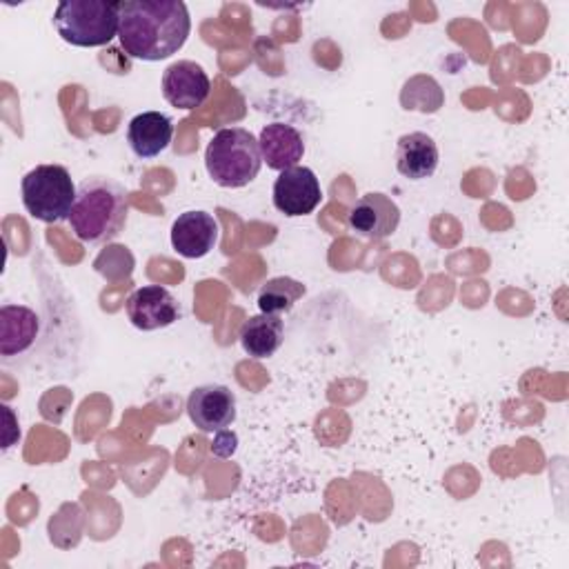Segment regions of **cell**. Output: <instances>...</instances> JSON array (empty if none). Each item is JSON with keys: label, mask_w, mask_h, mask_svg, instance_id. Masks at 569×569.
<instances>
[{"label": "cell", "mask_w": 569, "mask_h": 569, "mask_svg": "<svg viewBox=\"0 0 569 569\" xmlns=\"http://www.w3.org/2000/svg\"><path fill=\"white\" fill-rule=\"evenodd\" d=\"M209 178L224 189L247 187L262 167L258 138L242 127H227L213 133L204 149Z\"/></svg>", "instance_id": "3957f363"}, {"label": "cell", "mask_w": 569, "mask_h": 569, "mask_svg": "<svg viewBox=\"0 0 569 569\" xmlns=\"http://www.w3.org/2000/svg\"><path fill=\"white\" fill-rule=\"evenodd\" d=\"M271 196H273V207L280 213L289 218H298V216L311 213L320 204L322 187L309 167L296 164L291 169L280 171V176L273 182Z\"/></svg>", "instance_id": "8992f818"}, {"label": "cell", "mask_w": 569, "mask_h": 569, "mask_svg": "<svg viewBox=\"0 0 569 569\" xmlns=\"http://www.w3.org/2000/svg\"><path fill=\"white\" fill-rule=\"evenodd\" d=\"M127 318L140 331H156L180 318V305L173 293L160 284L138 287L124 302Z\"/></svg>", "instance_id": "ba28073f"}, {"label": "cell", "mask_w": 569, "mask_h": 569, "mask_svg": "<svg viewBox=\"0 0 569 569\" xmlns=\"http://www.w3.org/2000/svg\"><path fill=\"white\" fill-rule=\"evenodd\" d=\"M349 229L365 240H382L389 238L400 224V207L380 191H369L360 196L349 213Z\"/></svg>", "instance_id": "52a82bcc"}, {"label": "cell", "mask_w": 569, "mask_h": 569, "mask_svg": "<svg viewBox=\"0 0 569 569\" xmlns=\"http://www.w3.org/2000/svg\"><path fill=\"white\" fill-rule=\"evenodd\" d=\"M305 291L307 287L296 278H289V276L269 278L258 291V309L260 313L280 316L289 311L305 296Z\"/></svg>", "instance_id": "e0dca14e"}, {"label": "cell", "mask_w": 569, "mask_h": 569, "mask_svg": "<svg viewBox=\"0 0 569 569\" xmlns=\"http://www.w3.org/2000/svg\"><path fill=\"white\" fill-rule=\"evenodd\" d=\"M236 449H238V436H236V431H231L229 427H227V429L216 431L213 442H211V451H213V456L229 458V456H233V451H236Z\"/></svg>", "instance_id": "ac0fdd59"}, {"label": "cell", "mask_w": 569, "mask_h": 569, "mask_svg": "<svg viewBox=\"0 0 569 569\" xmlns=\"http://www.w3.org/2000/svg\"><path fill=\"white\" fill-rule=\"evenodd\" d=\"M173 138V122L167 113L142 111L129 120L127 142L138 158L160 156Z\"/></svg>", "instance_id": "5bb4252c"}, {"label": "cell", "mask_w": 569, "mask_h": 569, "mask_svg": "<svg viewBox=\"0 0 569 569\" xmlns=\"http://www.w3.org/2000/svg\"><path fill=\"white\" fill-rule=\"evenodd\" d=\"M127 189L107 176H87L78 184L69 216L71 231L87 244H104L120 236L127 224Z\"/></svg>", "instance_id": "7a4b0ae2"}, {"label": "cell", "mask_w": 569, "mask_h": 569, "mask_svg": "<svg viewBox=\"0 0 569 569\" xmlns=\"http://www.w3.org/2000/svg\"><path fill=\"white\" fill-rule=\"evenodd\" d=\"M20 191L27 213L40 222L53 224L69 220L78 187L73 184L67 167L38 164L24 173Z\"/></svg>", "instance_id": "5b68a950"}, {"label": "cell", "mask_w": 569, "mask_h": 569, "mask_svg": "<svg viewBox=\"0 0 569 569\" xmlns=\"http://www.w3.org/2000/svg\"><path fill=\"white\" fill-rule=\"evenodd\" d=\"M211 91V80L207 71L193 60H178L169 64L162 73V96L176 109L200 107Z\"/></svg>", "instance_id": "30bf717a"}, {"label": "cell", "mask_w": 569, "mask_h": 569, "mask_svg": "<svg viewBox=\"0 0 569 569\" xmlns=\"http://www.w3.org/2000/svg\"><path fill=\"white\" fill-rule=\"evenodd\" d=\"M187 413L200 431L216 433L236 420V396L224 385H200L187 398Z\"/></svg>", "instance_id": "9c48e42d"}, {"label": "cell", "mask_w": 569, "mask_h": 569, "mask_svg": "<svg viewBox=\"0 0 569 569\" xmlns=\"http://www.w3.org/2000/svg\"><path fill=\"white\" fill-rule=\"evenodd\" d=\"M238 338L251 358H269L284 340V322L273 313H256L242 322Z\"/></svg>", "instance_id": "2e32d148"}, {"label": "cell", "mask_w": 569, "mask_h": 569, "mask_svg": "<svg viewBox=\"0 0 569 569\" xmlns=\"http://www.w3.org/2000/svg\"><path fill=\"white\" fill-rule=\"evenodd\" d=\"M51 22L58 36L73 47H102L118 36V2L62 0Z\"/></svg>", "instance_id": "277c9868"}, {"label": "cell", "mask_w": 569, "mask_h": 569, "mask_svg": "<svg viewBox=\"0 0 569 569\" xmlns=\"http://www.w3.org/2000/svg\"><path fill=\"white\" fill-rule=\"evenodd\" d=\"M38 336V316L24 305H2L0 309V353L4 358L24 353Z\"/></svg>", "instance_id": "9a60e30c"}, {"label": "cell", "mask_w": 569, "mask_h": 569, "mask_svg": "<svg viewBox=\"0 0 569 569\" xmlns=\"http://www.w3.org/2000/svg\"><path fill=\"white\" fill-rule=\"evenodd\" d=\"M262 162L273 171H284L296 167L305 156L302 133L287 122L264 124L258 136Z\"/></svg>", "instance_id": "7c38bea8"}, {"label": "cell", "mask_w": 569, "mask_h": 569, "mask_svg": "<svg viewBox=\"0 0 569 569\" xmlns=\"http://www.w3.org/2000/svg\"><path fill=\"white\" fill-rule=\"evenodd\" d=\"M118 18L120 47L144 62L178 53L191 31L189 9L180 0H120Z\"/></svg>", "instance_id": "6da1fadb"}, {"label": "cell", "mask_w": 569, "mask_h": 569, "mask_svg": "<svg viewBox=\"0 0 569 569\" xmlns=\"http://www.w3.org/2000/svg\"><path fill=\"white\" fill-rule=\"evenodd\" d=\"M436 140L425 131H411L396 142V169L407 180H425L438 169Z\"/></svg>", "instance_id": "4fadbf2b"}, {"label": "cell", "mask_w": 569, "mask_h": 569, "mask_svg": "<svg viewBox=\"0 0 569 569\" xmlns=\"http://www.w3.org/2000/svg\"><path fill=\"white\" fill-rule=\"evenodd\" d=\"M218 242V222L202 209L180 213L171 224V247L182 258H202Z\"/></svg>", "instance_id": "8fae6325"}]
</instances>
